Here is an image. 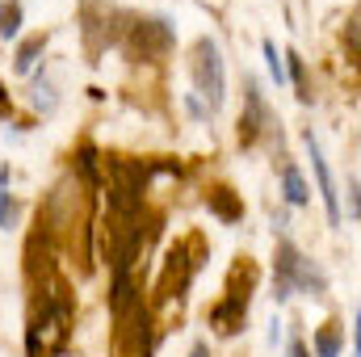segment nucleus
Returning <instances> with one entry per match:
<instances>
[{
	"instance_id": "1",
	"label": "nucleus",
	"mask_w": 361,
	"mask_h": 357,
	"mask_svg": "<svg viewBox=\"0 0 361 357\" xmlns=\"http://www.w3.org/2000/svg\"><path fill=\"white\" fill-rule=\"evenodd\" d=\"M51 294H42V307L38 315L30 320L25 328V353L30 357H59L68 349V337H72V298H68V286L63 282H51Z\"/></svg>"
},
{
	"instance_id": "2",
	"label": "nucleus",
	"mask_w": 361,
	"mask_h": 357,
	"mask_svg": "<svg viewBox=\"0 0 361 357\" xmlns=\"http://www.w3.org/2000/svg\"><path fill=\"white\" fill-rule=\"evenodd\" d=\"M324 290H328V273L315 265L311 257H302L294 240L281 236V240H277V253H273V298H277V303H286V298H294V294L319 298Z\"/></svg>"
},
{
	"instance_id": "3",
	"label": "nucleus",
	"mask_w": 361,
	"mask_h": 357,
	"mask_svg": "<svg viewBox=\"0 0 361 357\" xmlns=\"http://www.w3.org/2000/svg\"><path fill=\"white\" fill-rule=\"evenodd\" d=\"M252 286H257V269L248 265V261H240V265L231 269V277H227L223 298L210 307V328H214L219 337H235V332L244 328L248 303H252Z\"/></svg>"
},
{
	"instance_id": "4",
	"label": "nucleus",
	"mask_w": 361,
	"mask_h": 357,
	"mask_svg": "<svg viewBox=\"0 0 361 357\" xmlns=\"http://www.w3.org/2000/svg\"><path fill=\"white\" fill-rule=\"evenodd\" d=\"M189 76H193V89L202 97L206 114H214L227 97V68H223V55H219L214 38H197L189 47Z\"/></svg>"
},
{
	"instance_id": "5",
	"label": "nucleus",
	"mask_w": 361,
	"mask_h": 357,
	"mask_svg": "<svg viewBox=\"0 0 361 357\" xmlns=\"http://www.w3.org/2000/svg\"><path fill=\"white\" fill-rule=\"evenodd\" d=\"M122 42H126V55L130 59H164L173 51L177 34H173V21H164V17H135L126 25V38Z\"/></svg>"
},
{
	"instance_id": "6",
	"label": "nucleus",
	"mask_w": 361,
	"mask_h": 357,
	"mask_svg": "<svg viewBox=\"0 0 361 357\" xmlns=\"http://www.w3.org/2000/svg\"><path fill=\"white\" fill-rule=\"evenodd\" d=\"M193 269H197V261H189V244H177L164 261L160 282H156V307H173V303L180 307V298L193 282Z\"/></svg>"
},
{
	"instance_id": "7",
	"label": "nucleus",
	"mask_w": 361,
	"mask_h": 357,
	"mask_svg": "<svg viewBox=\"0 0 361 357\" xmlns=\"http://www.w3.org/2000/svg\"><path fill=\"white\" fill-rule=\"evenodd\" d=\"M302 143H307V156H311V173H315V189H319V198H324V210H328V223L332 227H341V193H336V177H332V169H328V160H324V147H319V139H315V131H302Z\"/></svg>"
},
{
	"instance_id": "8",
	"label": "nucleus",
	"mask_w": 361,
	"mask_h": 357,
	"mask_svg": "<svg viewBox=\"0 0 361 357\" xmlns=\"http://www.w3.org/2000/svg\"><path fill=\"white\" fill-rule=\"evenodd\" d=\"M265 131H273V114H269V105H265V97H261V85L248 80V109L240 114V143L252 147Z\"/></svg>"
},
{
	"instance_id": "9",
	"label": "nucleus",
	"mask_w": 361,
	"mask_h": 357,
	"mask_svg": "<svg viewBox=\"0 0 361 357\" xmlns=\"http://www.w3.org/2000/svg\"><path fill=\"white\" fill-rule=\"evenodd\" d=\"M206 206H210V214H214L219 223H240V219H244V202H240L227 185H214L210 198H206Z\"/></svg>"
},
{
	"instance_id": "10",
	"label": "nucleus",
	"mask_w": 361,
	"mask_h": 357,
	"mask_svg": "<svg viewBox=\"0 0 361 357\" xmlns=\"http://www.w3.org/2000/svg\"><path fill=\"white\" fill-rule=\"evenodd\" d=\"M281 193H286V202L290 206H307L311 202V185L302 181V173H298V164H281Z\"/></svg>"
},
{
	"instance_id": "11",
	"label": "nucleus",
	"mask_w": 361,
	"mask_h": 357,
	"mask_svg": "<svg viewBox=\"0 0 361 357\" xmlns=\"http://www.w3.org/2000/svg\"><path fill=\"white\" fill-rule=\"evenodd\" d=\"M47 38H51V34H30V38L17 47V55H13V72H17V76H30V72H34L38 55L47 51Z\"/></svg>"
},
{
	"instance_id": "12",
	"label": "nucleus",
	"mask_w": 361,
	"mask_h": 357,
	"mask_svg": "<svg viewBox=\"0 0 361 357\" xmlns=\"http://www.w3.org/2000/svg\"><path fill=\"white\" fill-rule=\"evenodd\" d=\"M345 349V324H324L319 332H315V357H341Z\"/></svg>"
},
{
	"instance_id": "13",
	"label": "nucleus",
	"mask_w": 361,
	"mask_h": 357,
	"mask_svg": "<svg viewBox=\"0 0 361 357\" xmlns=\"http://www.w3.org/2000/svg\"><path fill=\"white\" fill-rule=\"evenodd\" d=\"M21 21H25L21 0H4V4H0V38H4V42L17 38V34H21Z\"/></svg>"
},
{
	"instance_id": "14",
	"label": "nucleus",
	"mask_w": 361,
	"mask_h": 357,
	"mask_svg": "<svg viewBox=\"0 0 361 357\" xmlns=\"http://www.w3.org/2000/svg\"><path fill=\"white\" fill-rule=\"evenodd\" d=\"M76 173H80V185H97V177H101V156H97V147H89V143H85V147H80V152H76Z\"/></svg>"
},
{
	"instance_id": "15",
	"label": "nucleus",
	"mask_w": 361,
	"mask_h": 357,
	"mask_svg": "<svg viewBox=\"0 0 361 357\" xmlns=\"http://www.w3.org/2000/svg\"><path fill=\"white\" fill-rule=\"evenodd\" d=\"M281 59H290V72H286V80L294 76V85H298V101H311V85H307V63L294 55V51H286Z\"/></svg>"
},
{
	"instance_id": "16",
	"label": "nucleus",
	"mask_w": 361,
	"mask_h": 357,
	"mask_svg": "<svg viewBox=\"0 0 361 357\" xmlns=\"http://www.w3.org/2000/svg\"><path fill=\"white\" fill-rule=\"evenodd\" d=\"M261 51H265V63H269V76H273V85H286V59H281V51H277V42H273V38H265V42H261Z\"/></svg>"
},
{
	"instance_id": "17",
	"label": "nucleus",
	"mask_w": 361,
	"mask_h": 357,
	"mask_svg": "<svg viewBox=\"0 0 361 357\" xmlns=\"http://www.w3.org/2000/svg\"><path fill=\"white\" fill-rule=\"evenodd\" d=\"M17 219H21V202L13 193H0V227L8 231V227H17Z\"/></svg>"
},
{
	"instance_id": "18",
	"label": "nucleus",
	"mask_w": 361,
	"mask_h": 357,
	"mask_svg": "<svg viewBox=\"0 0 361 357\" xmlns=\"http://www.w3.org/2000/svg\"><path fill=\"white\" fill-rule=\"evenodd\" d=\"M349 219H357V177H349Z\"/></svg>"
},
{
	"instance_id": "19",
	"label": "nucleus",
	"mask_w": 361,
	"mask_h": 357,
	"mask_svg": "<svg viewBox=\"0 0 361 357\" xmlns=\"http://www.w3.org/2000/svg\"><path fill=\"white\" fill-rule=\"evenodd\" d=\"M286 357H311V353H307V345H302V341H290V349H286Z\"/></svg>"
},
{
	"instance_id": "20",
	"label": "nucleus",
	"mask_w": 361,
	"mask_h": 357,
	"mask_svg": "<svg viewBox=\"0 0 361 357\" xmlns=\"http://www.w3.org/2000/svg\"><path fill=\"white\" fill-rule=\"evenodd\" d=\"M13 114V101H8V92H4V85H0V118H8Z\"/></svg>"
}]
</instances>
